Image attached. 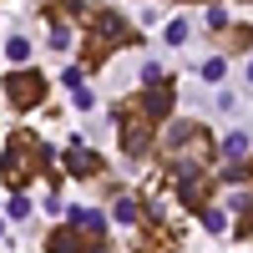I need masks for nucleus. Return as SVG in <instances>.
<instances>
[{
  "instance_id": "1",
  "label": "nucleus",
  "mask_w": 253,
  "mask_h": 253,
  "mask_svg": "<svg viewBox=\"0 0 253 253\" xmlns=\"http://www.w3.org/2000/svg\"><path fill=\"white\" fill-rule=\"evenodd\" d=\"M86 15V66H101L112 51L122 46H137V26H126L122 10H101V5H81Z\"/></svg>"
},
{
  "instance_id": "2",
  "label": "nucleus",
  "mask_w": 253,
  "mask_h": 253,
  "mask_svg": "<svg viewBox=\"0 0 253 253\" xmlns=\"http://www.w3.org/2000/svg\"><path fill=\"white\" fill-rule=\"evenodd\" d=\"M51 157H56V152H51L36 132H10L5 157H0V177H5L10 187H26L36 172H46V167H51Z\"/></svg>"
},
{
  "instance_id": "3",
  "label": "nucleus",
  "mask_w": 253,
  "mask_h": 253,
  "mask_svg": "<svg viewBox=\"0 0 253 253\" xmlns=\"http://www.w3.org/2000/svg\"><path fill=\"white\" fill-rule=\"evenodd\" d=\"M162 157H167V167H208V157H213L208 126L172 122V126H167V142H162Z\"/></svg>"
},
{
  "instance_id": "4",
  "label": "nucleus",
  "mask_w": 253,
  "mask_h": 253,
  "mask_svg": "<svg viewBox=\"0 0 253 253\" xmlns=\"http://www.w3.org/2000/svg\"><path fill=\"white\" fill-rule=\"evenodd\" d=\"M117 126H122V152L126 157H142L147 147H152V117H147L137 101H126L117 112Z\"/></svg>"
},
{
  "instance_id": "5",
  "label": "nucleus",
  "mask_w": 253,
  "mask_h": 253,
  "mask_svg": "<svg viewBox=\"0 0 253 253\" xmlns=\"http://www.w3.org/2000/svg\"><path fill=\"white\" fill-rule=\"evenodd\" d=\"M5 96H10L15 112H31V107H41V96H46V76L31 71V66H20V71L5 76Z\"/></svg>"
},
{
  "instance_id": "6",
  "label": "nucleus",
  "mask_w": 253,
  "mask_h": 253,
  "mask_svg": "<svg viewBox=\"0 0 253 253\" xmlns=\"http://www.w3.org/2000/svg\"><path fill=\"white\" fill-rule=\"evenodd\" d=\"M172 187H177V198L193 208V213H203L208 193H213V177H208V167H172Z\"/></svg>"
},
{
  "instance_id": "7",
  "label": "nucleus",
  "mask_w": 253,
  "mask_h": 253,
  "mask_svg": "<svg viewBox=\"0 0 253 253\" xmlns=\"http://www.w3.org/2000/svg\"><path fill=\"white\" fill-rule=\"evenodd\" d=\"M61 167H66V177H101L107 172V162H101V152H91V147H81V142H71L66 152H61Z\"/></svg>"
},
{
  "instance_id": "8",
  "label": "nucleus",
  "mask_w": 253,
  "mask_h": 253,
  "mask_svg": "<svg viewBox=\"0 0 253 253\" xmlns=\"http://www.w3.org/2000/svg\"><path fill=\"white\" fill-rule=\"evenodd\" d=\"M46 248H51V253H91V248H101V243H91L76 223H66V228H56V233H46Z\"/></svg>"
},
{
  "instance_id": "9",
  "label": "nucleus",
  "mask_w": 253,
  "mask_h": 253,
  "mask_svg": "<svg viewBox=\"0 0 253 253\" xmlns=\"http://www.w3.org/2000/svg\"><path fill=\"white\" fill-rule=\"evenodd\" d=\"M137 107L147 112V117H167V112H172V86H167V81H157V86H147L142 96H137Z\"/></svg>"
},
{
  "instance_id": "10",
  "label": "nucleus",
  "mask_w": 253,
  "mask_h": 253,
  "mask_svg": "<svg viewBox=\"0 0 253 253\" xmlns=\"http://www.w3.org/2000/svg\"><path fill=\"white\" fill-rule=\"evenodd\" d=\"M71 223H76L91 243H101V233H107V218H101V213H91V208H76V213H71Z\"/></svg>"
},
{
  "instance_id": "11",
  "label": "nucleus",
  "mask_w": 253,
  "mask_h": 253,
  "mask_svg": "<svg viewBox=\"0 0 253 253\" xmlns=\"http://www.w3.org/2000/svg\"><path fill=\"white\" fill-rule=\"evenodd\" d=\"M248 147H253V137H248V132H228V137L218 142V152H223L228 162H238V157H248Z\"/></svg>"
},
{
  "instance_id": "12",
  "label": "nucleus",
  "mask_w": 253,
  "mask_h": 253,
  "mask_svg": "<svg viewBox=\"0 0 253 253\" xmlns=\"http://www.w3.org/2000/svg\"><path fill=\"white\" fill-rule=\"evenodd\" d=\"M137 213H142V208H137V198H132V193H122V198H117V208H112V218H117V223H137Z\"/></svg>"
},
{
  "instance_id": "13",
  "label": "nucleus",
  "mask_w": 253,
  "mask_h": 253,
  "mask_svg": "<svg viewBox=\"0 0 253 253\" xmlns=\"http://www.w3.org/2000/svg\"><path fill=\"white\" fill-rule=\"evenodd\" d=\"M51 46H56V51H66V46H71V26H66L56 10H51Z\"/></svg>"
},
{
  "instance_id": "14",
  "label": "nucleus",
  "mask_w": 253,
  "mask_h": 253,
  "mask_svg": "<svg viewBox=\"0 0 253 253\" xmlns=\"http://www.w3.org/2000/svg\"><path fill=\"white\" fill-rule=\"evenodd\" d=\"M5 56L15 61V66H26V61H31V41H26V36H10V41H5Z\"/></svg>"
},
{
  "instance_id": "15",
  "label": "nucleus",
  "mask_w": 253,
  "mask_h": 253,
  "mask_svg": "<svg viewBox=\"0 0 253 253\" xmlns=\"http://www.w3.org/2000/svg\"><path fill=\"white\" fill-rule=\"evenodd\" d=\"M228 76V56H213V61H203V81H223Z\"/></svg>"
},
{
  "instance_id": "16",
  "label": "nucleus",
  "mask_w": 253,
  "mask_h": 253,
  "mask_svg": "<svg viewBox=\"0 0 253 253\" xmlns=\"http://www.w3.org/2000/svg\"><path fill=\"white\" fill-rule=\"evenodd\" d=\"M187 41V20H172V26H167V46H182Z\"/></svg>"
},
{
  "instance_id": "17",
  "label": "nucleus",
  "mask_w": 253,
  "mask_h": 253,
  "mask_svg": "<svg viewBox=\"0 0 253 253\" xmlns=\"http://www.w3.org/2000/svg\"><path fill=\"white\" fill-rule=\"evenodd\" d=\"M203 223H208V233H223V213L218 208H203Z\"/></svg>"
},
{
  "instance_id": "18",
  "label": "nucleus",
  "mask_w": 253,
  "mask_h": 253,
  "mask_svg": "<svg viewBox=\"0 0 253 253\" xmlns=\"http://www.w3.org/2000/svg\"><path fill=\"white\" fill-rule=\"evenodd\" d=\"M26 213H31V203H26V193H15V198H10V218H26Z\"/></svg>"
},
{
  "instance_id": "19",
  "label": "nucleus",
  "mask_w": 253,
  "mask_h": 253,
  "mask_svg": "<svg viewBox=\"0 0 253 253\" xmlns=\"http://www.w3.org/2000/svg\"><path fill=\"white\" fill-rule=\"evenodd\" d=\"M142 81H147V86H157V81H162V71H157V61H147V66H142Z\"/></svg>"
},
{
  "instance_id": "20",
  "label": "nucleus",
  "mask_w": 253,
  "mask_h": 253,
  "mask_svg": "<svg viewBox=\"0 0 253 253\" xmlns=\"http://www.w3.org/2000/svg\"><path fill=\"white\" fill-rule=\"evenodd\" d=\"M91 253H107V243H101V248H91Z\"/></svg>"
},
{
  "instance_id": "21",
  "label": "nucleus",
  "mask_w": 253,
  "mask_h": 253,
  "mask_svg": "<svg viewBox=\"0 0 253 253\" xmlns=\"http://www.w3.org/2000/svg\"><path fill=\"white\" fill-rule=\"evenodd\" d=\"M248 81H253V61H248Z\"/></svg>"
}]
</instances>
